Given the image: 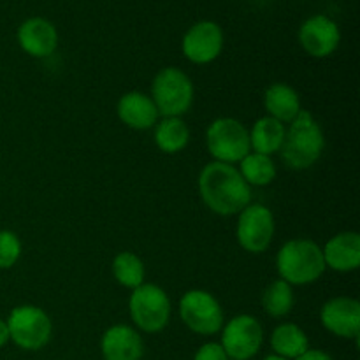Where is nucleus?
<instances>
[{
  "instance_id": "nucleus-25",
  "label": "nucleus",
  "mask_w": 360,
  "mask_h": 360,
  "mask_svg": "<svg viewBox=\"0 0 360 360\" xmlns=\"http://www.w3.org/2000/svg\"><path fill=\"white\" fill-rule=\"evenodd\" d=\"M21 257V241L14 232L0 231V269H11Z\"/></svg>"
},
{
  "instance_id": "nucleus-29",
  "label": "nucleus",
  "mask_w": 360,
  "mask_h": 360,
  "mask_svg": "<svg viewBox=\"0 0 360 360\" xmlns=\"http://www.w3.org/2000/svg\"><path fill=\"white\" fill-rule=\"evenodd\" d=\"M262 360H287V359H281V357H278V355H267V357H264Z\"/></svg>"
},
{
  "instance_id": "nucleus-18",
  "label": "nucleus",
  "mask_w": 360,
  "mask_h": 360,
  "mask_svg": "<svg viewBox=\"0 0 360 360\" xmlns=\"http://www.w3.org/2000/svg\"><path fill=\"white\" fill-rule=\"evenodd\" d=\"M264 105L267 116L285 123H292L302 111L299 94L285 83H274L264 94Z\"/></svg>"
},
{
  "instance_id": "nucleus-19",
  "label": "nucleus",
  "mask_w": 360,
  "mask_h": 360,
  "mask_svg": "<svg viewBox=\"0 0 360 360\" xmlns=\"http://www.w3.org/2000/svg\"><path fill=\"white\" fill-rule=\"evenodd\" d=\"M285 132L287 129L283 123L271 116L257 120L255 125L250 130V146H252L253 153L267 155V157L278 153L285 141Z\"/></svg>"
},
{
  "instance_id": "nucleus-15",
  "label": "nucleus",
  "mask_w": 360,
  "mask_h": 360,
  "mask_svg": "<svg viewBox=\"0 0 360 360\" xmlns=\"http://www.w3.org/2000/svg\"><path fill=\"white\" fill-rule=\"evenodd\" d=\"M101 354L104 360H141L144 341L130 326H112L102 334Z\"/></svg>"
},
{
  "instance_id": "nucleus-14",
  "label": "nucleus",
  "mask_w": 360,
  "mask_h": 360,
  "mask_svg": "<svg viewBox=\"0 0 360 360\" xmlns=\"http://www.w3.org/2000/svg\"><path fill=\"white\" fill-rule=\"evenodd\" d=\"M16 39L20 48L34 58H46L53 55L58 46V32L49 20L34 16L18 27Z\"/></svg>"
},
{
  "instance_id": "nucleus-24",
  "label": "nucleus",
  "mask_w": 360,
  "mask_h": 360,
  "mask_svg": "<svg viewBox=\"0 0 360 360\" xmlns=\"http://www.w3.org/2000/svg\"><path fill=\"white\" fill-rule=\"evenodd\" d=\"M112 274L122 287L134 290L144 283L146 271H144L143 260L136 253L122 252L112 260Z\"/></svg>"
},
{
  "instance_id": "nucleus-1",
  "label": "nucleus",
  "mask_w": 360,
  "mask_h": 360,
  "mask_svg": "<svg viewBox=\"0 0 360 360\" xmlns=\"http://www.w3.org/2000/svg\"><path fill=\"white\" fill-rule=\"evenodd\" d=\"M199 193L207 207L220 217L239 214L252 199V188L231 164L211 162L200 171Z\"/></svg>"
},
{
  "instance_id": "nucleus-13",
  "label": "nucleus",
  "mask_w": 360,
  "mask_h": 360,
  "mask_svg": "<svg viewBox=\"0 0 360 360\" xmlns=\"http://www.w3.org/2000/svg\"><path fill=\"white\" fill-rule=\"evenodd\" d=\"M320 322L334 336L357 340L360 334V302L352 297L329 299L320 309Z\"/></svg>"
},
{
  "instance_id": "nucleus-28",
  "label": "nucleus",
  "mask_w": 360,
  "mask_h": 360,
  "mask_svg": "<svg viewBox=\"0 0 360 360\" xmlns=\"http://www.w3.org/2000/svg\"><path fill=\"white\" fill-rule=\"evenodd\" d=\"M9 341H11V336H9V327H7V322L6 320H0V348L6 347Z\"/></svg>"
},
{
  "instance_id": "nucleus-8",
  "label": "nucleus",
  "mask_w": 360,
  "mask_h": 360,
  "mask_svg": "<svg viewBox=\"0 0 360 360\" xmlns=\"http://www.w3.org/2000/svg\"><path fill=\"white\" fill-rule=\"evenodd\" d=\"M179 316L192 333L213 336L224 327V311L213 294L206 290H188L179 301Z\"/></svg>"
},
{
  "instance_id": "nucleus-6",
  "label": "nucleus",
  "mask_w": 360,
  "mask_h": 360,
  "mask_svg": "<svg viewBox=\"0 0 360 360\" xmlns=\"http://www.w3.org/2000/svg\"><path fill=\"white\" fill-rule=\"evenodd\" d=\"M9 327L11 341L18 348L27 352H37L51 340L53 323L44 309L32 304L16 306L6 320Z\"/></svg>"
},
{
  "instance_id": "nucleus-4",
  "label": "nucleus",
  "mask_w": 360,
  "mask_h": 360,
  "mask_svg": "<svg viewBox=\"0 0 360 360\" xmlns=\"http://www.w3.org/2000/svg\"><path fill=\"white\" fill-rule=\"evenodd\" d=\"M151 101L164 118H181L192 108V79L176 67H165L151 83Z\"/></svg>"
},
{
  "instance_id": "nucleus-12",
  "label": "nucleus",
  "mask_w": 360,
  "mask_h": 360,
  "mask_svg": "<svg viewBox=\"0 0 360 360\" xmlns=\"http://www.w3.org/2000/svg\"><path fill=\"white\" fill-rule=\"evenodd\" d=\"M341 30L333 18L313 14L299 28V44L313 58H327L338 49Z\"/></svg>"
},
{
  "instance_id": "nucleus-9",
  "label": "nucleus",
  "mask_w": 360,
  "mask_h": 360,
  "mask_svg": "<svg viewBox=\"0 0 360 360\" xmlns=\"http://www.w3.org/2000/svg\"><path fill=\"white\" fill-rule=\"evenodd\" d=\"M264 343L262 323L252 315H238L221 327V348L229 360H250Z\"/></svg>"
},
{
  "instance_id": "nucleus-16",
  "label": "nucleus",
  "mask_w": 360,
  "mask_h": 360,
  "mask_svg": "<svg viewBox=\"0 0 360 360\" xmlns=\"http://www.w3.org/2000/svg\"><path fill=\"white\" fill-rule=\"evenodd\" d=\"M326 267L338 273H350L360 266V236L357 232H340L322 248Z\"/></svg>"
},
{
  "instance_id": "nucleus-2",
  "label": "nucleus",
  "mask_w": 360,
  "mask_h": 360,
  "mask_svg": "<svg viewBox=\"0 0 360 360\" xmlns=\"http://www.w3.org/2000/svg\"><path fill=\"white\" fill-rule=\"evenodd\" d=\"M323 148L326 137L322 127L313 118L311 112L302 109L285 132V141L280 150L285 165L294 171L309 169L322 157Z\"/></svg>"
},
{
  "instance_id": "nucleus-22",
  "label": "nucleus",
  "mask_w": 360,
  "mask_h": 360,
  "mask_svg": "<svg viewBox=\"0 0 360 360\" xmlns=\"http://www.w3.org/2000/svg\"><path fill=\"white\" fill-rule=\"evenodd\" d=\"M239 172L250 186H267L276 178V165L273 158L260 153H248L239 162Z\"/></svg>"
},
{
  "instance_id": "nucleus-27",
  "label": "nucleus",
  "mask_w": 360,
  "mask_h": 360,
  "mask_svg": "<svg viewBox=\"0 0 360 360\" xmlns=\"http://www.w3.org/2000/svg\"><path fill=\"white\" fill-rule=\"evenodd\" d=\"M295 360H334V359L330 357V355L327 354V352H323V350H311V348H309V350L306 352V354H302L301 357H297Z\"/></svg>"
},
{
  "instance_id": "nucleus-26",
  "label": "nucleus",
  "mask_w": 360,
  "mask_h": 360,
  "mask_svg": "<svg viewBox=\"0 0 360 360\" xmlns=\"http://www.w3.org/2000/svg\"><path fill=\"white\" fill-rule=\"evenodd\" d=\"M193 360H229L220 343H204L193 355Z\"/></svg>"
},
{
  "instance_id": "nucleus-21",
  "label": "nucleus",
  "mask_w": 360,
  "mask_h": 360,
  "mask_svg": "<svg viewBox=\"0 0 360 360\" xmlns=\"http://www.w3.org/2000/svg\"><path fill=\"white\" fill-rule=\"evenodd\" d=\"M188 141L190 129L181 118H162L155 125V143L164 153H179L185 150Z\"/></svg>"
},
{
  "instance_id": "nucleus-7",
  "label": "nucleus",
  "mask_w": 360,
  "mask_h": 360,
  "mask_svg": "<svg viewBox=\"0 0 360 360\" xmlns=\"http://www.w3.org/2000/svg\"><path fill=\"white\" fill-rule=\"evenodd\" d=\"M206 146L214 162L234 165L241 162L248 153H252L250 146V132L239 120L218 118L207 127Z\"/></svg>"
},
{
  "instance_id": "nucleus-11",
  "label": "nucleus",
  "mask_w": 360,
  "mask_h": 360,
  "mask_svg": "<svg viewBox=\"0 0 360 360\" xmlns=\"http://www.w3.org/2000/svg\"><path fill=\"white\" fill-rule=\"evenodd\" d=\"M181 49L185 58L197 65L214 62L224 49V30L217 21H197L183 35Z\"/></svg>"
},
{
  "instance_id": "nucleus-5",
  "label": "nucleus",
  "mask_w": 360,
  "mask_h": 360,
  "mask_svg": "<svg viewBox=\"0 0 360 360\" xmlns=\"http://www.w3.org/2000/svg\"><path fill=\"white\" fill-rule=\"evenodd\" d=\"M129 311L137 329L157 334L164 330L171 320V299L158 285L143 283L130 294Z\"/></svg>"
},
{
  "instance_id": "nucleus-23",
  "label": "nucleus",
  "mask_w": 360,
  "mask_h": 360,
  "mask_svg": "<svg viewBox=\"0 0 360 360\" xmlns=\"http://www.w3.org/2000/svg\"><path fill=\"white\" fill-rule=\"evenodd\" d=\"M294 288L283 280H274L262 294V308L273 319H283L294 308Z\"/></svg>"
},
{
  "instance_id": "nucleus-17",
  "label": "nucleus",
  "mask_w": 360,
  "mask_h": 360,
  "mask_svg": "<svg viewBox=\"0 0 360 360\" xmlns=\"http://www.w3.org/2000/svg\"><path fill=\"white\" fill-rule=\"evenodd\" d=\"M118 118L125 123L129 129L148 130L157 125L158 111L155 108L150 95L143 91H129L118 101Z\"/></svg>"
},
{
  "instance_id": "nucleus-3",
  "label": "nucleus",
  "mask_w": 360,
  "mask_h": 360,
  "mask_svg": "<svg viewBox=\"0 0 360 360\" xmlns=\"http://www.w3.org/2000/svg\"><path fill=\"white\" fill-rule=\"evenodd\" d=\"M280 280L288 285L315 283L326 273L322 248L311 239H292L280 248L276 255Z\"/></svg>"
},
{
  "instance_id": "nucleus-10",
  "label": "nucleus",
  "mask_w": 360,
  "mask_h": 360,
  "mask_svg": "<svg viewBox=\"0 0 360 360\" xmlns=\"http://www.w3.org/2000/svg\"><path fill=\"white\" fill-rule=\"evenodd\" d=\"M236 236L241 248L246 252H266L274 236V217L269 207L262 204H248L239 213Z\"/></svg>"
},
{
  "instance_id": "nucleus-20",
  "label": "nucleus",
  "mask_w": 360,
  "mask_h": 360,
  "mask_svg": "<svg viewBox=\"0 0 360 360\" xmlns=\"http://www.w3.org/2000/svg\"><path fill=\"white\" fill-rule=\"evenodd\" d=\"M271 348L278 357L295 360L309 350V340L295 323H281L271 334Z\"/></svg>"
}]
</instances>
